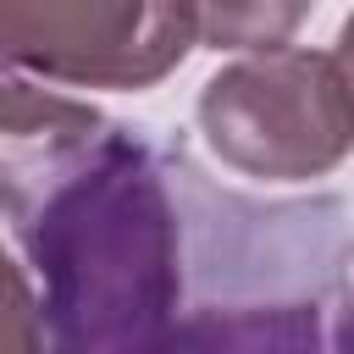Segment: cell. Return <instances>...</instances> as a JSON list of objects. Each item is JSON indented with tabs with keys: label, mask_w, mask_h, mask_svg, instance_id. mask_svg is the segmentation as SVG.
<instances>
[{
	"label": "cell",
	"mask_w": 354,
	"mask_h": 354,
	"mask_svg": "<svg viewBox=\"0 0 354 354\" xmlns=\"http://www.w3.org/2000/svg\"><path fill=\"white\" fill-rule=\"evenodd\" d=\"M194 44L188 0H0V61L72 88H149Z\"/></svg>",
	"instance_id": "obj_3"
},
{
	"label": "cell",
	"mask_w": 354,
	"mask_h": 354,
	"mask_svg": "<svg viewBox=\"0 0 354 354\" xmlns=\"http://www.w3.org/2000/svg\"><path fill=\"white\" fill-rule=\"evenodd\" d=\"M337 61H343V72H348V88H354V17L343 22V33H337V50H332Z\"/></svg>",
	"instance_id": "obj_7"
},
{
	"label": "cell",
	"mask_w": 354,
	"mask_h": 354,
	"mask_svg": "<svg viewBox=\"0 0 354 354\" xmlns=\"http://www.w3.org/2000/svg\"><path fill=\"white\" fill-rule=\"evenodd\" d=\"M44 277V337L88 354L183 343L188 321V160H160L127 133L17 221Z\"/></svg>",
	"instance_id": "obj_1"
},
{
	"label": "cell",
	"mask_w": 354,
	"mask_h": 354,
	"mask_svg": "<svg viewBox=\"0 0 354 354\" xmlns=\"http://www.w3.org/2000/svg\"><path fill=\"white\" fill-rule=\"evenodd\" d=\"M194 39L210 50H266L288 44V33L304 22L310 0H188Z\"/></svg>",
	"instance_id": "obj_5"
},
{
	"label": "cell",
	"mask_w": 354,
	"mask_h": 354,
	"mask_svg": "<svg viewBox=\"0 0 354 354\" xmlns=\"http://www.w3.org/2000/svg\"><path fill=\"white\" fill-rule=\"evenodd\" d=\"M337 343H343V348H354V293H348V304H343V321H337Z\"/></svg>",
	"instance_id": "obj_8"
},
{
	"label": "cell",
	"mask_w": 354,
	"mask_h": 354,
	"mask_svg": "<svg viewBox=\"0 0 354 354\" xmlns=\"http://www.w3.org/2000/svg\"><path fill=\"white\" fill-rule=\"evenodd\" d=\"M199 133L221 166L260 183L326 177L354 149V88L337 55L266 44L199 88Z\"/></svg>",
	"instance_id": "obj_2"
},
{
	"label": "cell",
	"mask_w": 354,
	"mask_h": 354,
	"mask_svg": "<svg viewBox=\"0 0 354 354\" xmlns=\"http://www.w3.org/2000/svg\"><path fill=\"white\" fill-rule=\"evenodd\" d=\"M39 343H44L39 299H33L28 277L11 266V254L0 249V354H28Z\"/></svg>",
	"instance_id": "obj_6"
},
{
	"label": "cell",
	"mask_w": 354,
	"mask_h": 354,
	"mask_svg": "<svg viewBox=\"0 0 354 354\" xmlns=\"http://www.w3.org/2000/svg\"><path fill=\"white\" fill-rule=\"evenodd\" d=\"M111 133V122L66 94L0 72V216L28 221Z\"/></svg>",
	"instance_id": "obj_4"
}]
</instances>
